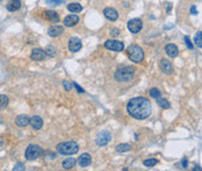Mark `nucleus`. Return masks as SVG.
I'll use <instances>...</instances> for the list:
<instances>
[{
	"label": "nucleus",
	"instance_id": "1",
	"mask_svg": "<svg viewBox=\"0 0 202 171\" xmlns=\"http://www.w3.org/2000/svg\"><path fill=\"white\" fill-rule=\"evenodd\" d=\"M127 111L134 119L144 120L149 118L151 114V104L146 98L136 97L128 101Z\"/></svg>",
	"mask_w": 202,
	"mask_h": 171
},
{
	"label": "nucleus",
	"instance_id": "2",
	"mask_svg": "<svg viewBox=\"0 0 202 171\" xmlns=\"http://www.w3.org/2000/svg\"><path fill=\"white\" fill-rule=\"evenodd\" d=\"M135 69L132 68V66H129V65H127V66H121L120 69H117L116 71H115V79L117 81H120V83H128V81H130L134 78V76H135Z\"/></svg>",
	"mask_w": 202,
	"mask_h": 171
},
{
	"label": "nucleus",
	"instance_id": "3",
	"mask_svg": "<svg viewBox=\"0 0 202 171\" xmlns=\"http://www.w3.org/2000/svg\"><path fill=\"white\" fill-rule=\"evenodd\" d=\"M56 150L61 155H74V154H77L79 151V145L74 141L62 142V143L57 144Z\"/></svg>",
	"mask_w": 202,
	"mask_h": 171
},
{
	"label": "nucleus",
	"instance_id": "4",
	"mask_svg": "<svg viewBox=\"0 0 202 171\" xmlns=\"http://www.w3.org/2000/svg\"><path fill=\"white\" fill-rule=\"evenodd\" d=\"M127 55L129 60L134 63H141L144 60V51L140 45L131 44L127 48Z\"/></svg>",
	"mask_w": 202,
	"mask_h": 171
},
{
	"label": "nucleus",
	"instance_id": "5",
	"mask_svg": "<svg viewBox=\"0 0 202 171\" xmlns=\"http://www.w3.org/2000/svg\"><path fill=\"white\" fill-rule=\"evenodd\" d=\"M42 153H43V150H42V148L40 145H37V144H29L27 147L25 156H26V158L28 161H35V160H37L42 155Z\"/></svg>",
	"mask_w": 202,
	"mask_h": 171
},
{
	"label": "nucleus",
	"instance_id": "6",
	"mask_svg": "<svg viewBox=\"0 0 202 171\" xmlns=\"http://www.w3.org/2000/svg\"><path fill=\"white\" fill-rule=\"evenodd\" d=\"M110 139H112V134L108 130H102V132L98 133L97 137H95V143L99 147H104L110 141Z\"/></svg>",
	"mask_w": 202,
	"mask_h": 171
},
{
	"label": "nucleus",
	"instance_id": "7",
	"mask_svg": "<svg viewBox=\"0 0 202 171\" xmlns=\"http://www.w3.org/2000/svg\"><path fill=\"white\" fill-rule=\"evenodd\" d=\"M127 28L129 29V32L132 33V34H137L140 33L143 28V22H142L141 19H131L128 25H127Z\"/></svg>",
	"mask_w": 202,
	"mask_h": 171
},
{
	"label": "nucleus",
	"instance_id": "8",
	"mask_svg": "<svg viewBox=\"0 0 202 171\" xmlns=\"http://www.w3.org/2000/svg\"><path fill=\"white\" fill-rule=\"evenodd\" d=\"M105 48L113 51H122L124 49V44L123 42H120L117 40H107L105 42Z\"/></svg>",
	"mask_w": 202,
	"mask_h": 171
},
{
	"label": "nucleus",
	"instance_id": "9",
	"mask_svg": "<svg viewBox=\"0 0 202 171\" xmlns=\"http://www.w3.org/2000/svg\"><path fill=\"white\" fill-rule=\"evenodd\" d=\"M83 47V43L80 41V38L78 37H71L70 41H69V50L71 53H77Z\"/></svg>",
	"mask_w": 202,
	"mask_h": 171
},
{
	"label": "nucleus",
	"instance_id": "10",
	"mask_svg": "<svg viewBox=\"0 0 202 171\" xmlns=\"http://www.w3.org/2000/svg\"><path fill=\"white\" fill-rule=\"evenodd\" d=\"M159 68H160V70L164 72L165 75H171V73L173 72V65H172V63H171L170 61H167L166 58L160 60Z\"/></svg>",
	"mask_w": 202,
	"mask_h": 171
},
{
	"label": "nucleus",
	"instance_id": "11",
	"mask_svg": "<svg viewBox=\"0 0 202 171\" xmlns=\"http://www.w3.org/2000/svg\"><path fill=\"white\" fill-rule=\"evenodd\" d=\"M45 51H44L43 49H40V48H35V49H33V51H32V54H30V58L33 60V61H36V62H38V61H43L44 58H45Z\"/></svg>",
	"mask_w": 202,
	"mask_h": 171
},
{
	"label": "nucleus",
	"instance_id": "12",
	"mask_svg": "<svg viewBox=\"0 0 202 171\" xmlns=\"http://www.w3.org/2000/svg\"><path fill=\"white\" fill-rule=\"evenodd\" d=\"M78 22H79V17L76 15V14H71V15L65 17L64 21H63V23H64L65 27H73V26H76Z\"/></svg>",
	"mask_w": 202,
	"mask_h": 171
},
{
	"label": "nucleus",
	"instance_id": "13",
	"mask_svg": "<svg viewBox=\"0 0 202 171\" xmlns=\"http://www.w3.org/2000/svg\"><path fill=\"white\" fill-rule=\"evenodd\" d=\"M104 15H105L106 18H107V20H109V21H116L117 18H119L117 11L112 8V7H107V8L104 9Z\"/></svg>",
	"mask_w": 202,
	"mask_h": 171
},
{
	"label": "nucleus",
	"instance_id": "14",
	"mask_svg": "<svg viewBox=\"0 0 202 171\" xmlns=\"http://www.w3.org/2000/svg\"><path fill=\"white\" fill-rule=\"evenodd\" d=\"M77 163L79 164L80 166H83V168H86V166H88V165L92 163V157H91V155H89V154H87V153L83 154V155H80L79 157H78Z\"/></svg>",
	"mask_w": 202,
	"mask_h": 171
},
{
	"label": "nucleus",
	"instance_id": "15",
	"mask_svg": "<svg viewBox=\"0 0 202 171\" xmlns=\"http://www.w3.org/2000/svg\"><path fill=\"white\" fill-rule=\"evenodd\" d=\"M165 51H166L167 56L171 57V58H174V57H176L178 54H179L178 47H176L174 43H168V44H166V47H165Z\"/></svg>",
	"mask_w": 202,
	"mask_h": 171
},
{
	"label": "nucleus",
	"instance_id": "16",
	"mask_svg": "<svg viewBox=\"0 0 202 171\" xmlns=\"http://www.w3.org/2000/svg\"><path fill=\"white\" fill-rule=\"evenodd\" d=\"M30 126L33 129H35V130H40L42 126H43V120H42V118L38 117V115H35V117L30 118Z\"/></svg>",
	"mask_w": 202,
	"mask_h": 171
},
{
	"label": "nucleus",
	"instance_id": "17",
	"mask_svg": "<svg viewBox=\"0 0 202 171\" xmlns=\"http://www.w3.org/2000/svg\"><path fill=\"white\" fill-rule=\"evenodd\" d=\"M15 124L19 127H26L30 124V118L26 115V114H20L15 119Z\"/></svg>",
	"mask_w": 202,
	"mask_h": 171
},
{
	"label": "nucleus",
	"instance_id": "18",
	"mask_svg": "<svg viewBox=\"0 0 202 171\" xmlns=\"http://www.w3.org/2000/svg\"><path fill=\"white\" fill-rule=\"evenodd\" d=\"M63 33H64V27L58 26V25H55L53 27H50L49 30H48V34H49V36H51V37H57V36L62 35Z\"/></svg>",
	"mask_w": 202,
	"mask_h": 171
},
{
	"label": "nucleus",
	"instance_id": "19",
	"mask_svg": "<svg viewBox=\"0 0 202 171\" xmlns=\"http://www.w3.org/2000/svg\"><path fill=\"white\" fill-rule=\"evenodd\" d=\"M44 18L49 20V21H51V22H56V23L59 21V15L55 11H45L44 12Z\"/></svg>",
	"mask_w": 202,
	"mask_h": 171
},
{
	"label": "nucleus",
	"instance_id": "20",
	"mask_svg": "<svg viewBox=\"0 0 202 171\" xmlns=\"http://www.w3.org/2000/svg\"><path fill=\"white\" fill-rule=\"evenodd\" d=\"M21 7V1L20 0H11L6 5V8L8 12H15Z\"/></svg>",
	"mask_w": 202,
	"mask_h": 171
},
{
	"label": "nucleus",
	"instance_id": "21",
	"mask_svg": "<svg viewBox=\"0 0 202 171\" xmlns=\"http://www.w3.org/2000/svg\"><path fill=\"white\" fill-rule=\"evenodd\" d=\"M76 163H77V161H76L74 158L69 157V158H66V160L63 161L62 166H63V169H65V170H70V169H72V168L76 166Z\"/></svg>",
	"mask_w": 202,
	"mask_h": 171
},
{
	"label": "nucleus",
	"instance_id": "22",
	"mask_svg": "<svg viewBox=\"0 0 202 171\" xmlns=\"http://www.w3.org/2000/svg\"><path fill=\"white\" fill-rule=\"evenodd\" d=\"M68 9L72 12V13H79L83 11V6L78 4V2H72V4H69L68 5Z\"/></svg>",
	"mask_w": 202,
	"mask_h": 171
},
{
	"label": "nucleus",
	"instance_id": "23",
	"mask_svg": "<svg viewBox=\"0 0 202 171\" xmlns=\"http://www.w3.org/2000/svg\"><path fill=\"white\" fill-rule=\"evenodd\" d=\"M130 149H131V145L128 143H121L116 147L117 153H125V151H129Z\"/></svg>",
	"mask_w": 202,
	"mask_h": 171
},
{
	"label": "nucleus",
	"instance_id": "24",
	"mask_svg": "<svg viewBox=\"0 0 202 171\" xmlns=\"http://www.w3.org/2000/svg\"><path fill=\"white\" fill-rule=\"evenodd\" d=\"M44 51H45V54L48 55L49 57H55V56L57 55V49L55 48V45H51V44L48 45Z\"/></svg>",
	"mask_w": 202,
	"mask_h": 171
},
{
	"label": "nucleus",
	"instance_id": "25",
	"mask_svg": "<svg viewBox=\"0 0 202 171\" xmlns=\"http://www.w3.org/2000/svg\"><path fill=\"white\" fill-rule=\"evenodd\" d=\"M8 102H9V99L7 96H5V94H0V111L7 107Z\"/></svg>",
	"mask_w": 202,
	"mask_h": 171
},
{
	"label": "nucleus",
	"instance_id": "26",
	"mask_svg": "<svg viewBox=\"0 0 202 171\" xmlns=\"http://www.w3.org/2000/svg\"><path fill=\"white\" fill-rule=\"evenodd\" d=\"M156 100H157V105H158L159 107L170 108V106H171V105H170V102H168L166 99H164V98H160V97H159V98H157Z\"/></svg>",
	"mask_w": 202,
	"mask_h": 171
},
{
	"label": "nucleus",
	"instance_id": "27",
	"mask_svg": "<svg viewBox=\"0 0 202 171\" xmlns=\"http://www.w3.org/2000/svg\"><path fill=\"white\" fill-rule=\"evenodd\" d=\"M194 44L202 48V32H197L194 36Z\"/></svg>",
	"mask_w": 202,
	"mask_h": 171
},
{
	"label": "nucleus",
	"instance_id": "28",
	"mask_svg": "<svg viewBox=\"0 0 202 171\" xmlns=\"http://www.w3.org/2000/svg\"><path fill=\"white\" fill-rule=\"evenodd\" d=\"M157 163H158V161H157L156 158H149V160H145V161L143 162V164H144V166L152 168V166H155Z\"/></svg>",
	"mask_w": 202,
	"mask_h": 171
},
{
	"label": "nucleus",
	"instance_id": "29",
	"mask_svg": "<svg viewBox=\"0 0 202 171\" xmlns=\"http://www.w3.org/2000/svg\"><path fill=\"white\" fill-rule=\"evenodd\" d=\"M150 97L151 98H153V99H157V98H159L160 97V91L158 90V89H151L149 92Z\"/></svg>",
	"mask_w": 202,
	"mask_h": 171
},
{
	"label": "nucleus",
	"instance_id": "30",
	"mask_svg": "<svg viewBox=\"0 0 202 171\" xmlns=\"http://www.w3.org/2000/svg\"><path fill=\"white\" fill-rule=\"evenodd\" d=\"M47 4L51 5V6H56V5H61L64 2V0H45Z\"/></svg>",
	"mask_w": 202,
	"mask_h": 171
},
{
	"label": "nucleus",
	"instance_id": "31",
	"mask_svg": "<svg viewBox=\"0 0 202 171\" xmlns=\"http://www.w3.org/2000/svg\"><path fill=\"white\" fill-rule=\"evenodd\" d=\"M13 170L14 171H18V170H21V171H23V170H26V168H25V164L23 163H18L14 168H13Z\"/></svg>",
	"mask_w": 202,
	"mask_h": 171
},
{
	"label": "nucleus",
	"instance_id": "32",
	"mask_svg": "<svg viewBox=\"0 0 202 171\" xmlns=\"http://www.w3.org/2000/svg\"><path fill=\"white\" fill-rule=\"evenodd\" d=\"M184 41L186 42V44H187V47H188V49H193L194 44L192 43V42H191V40H189V37H188V36H185Z\"/></svg>",
	"mask_w": 202,
	"mask_h": 171
},
{
	"label": "nucleus",
	"instance_id": "33",
	"mask_svg": "<svg viewBox=\"0 0 202 171\" xmlns=\"http://www.w3.org/2000/svg\"><path fill=\"white\" fill-rule=\"evenodd\" d=\"M63 86H64V89L66 91H70L71 89H72V83H70V81H63Z\"/></svg>",
	"mask_w": 202,
	"mask_h": 171
},
{
	"label": "nucleus",
	"instance_id": "34",
	"mask_svg": "<svg viewBox=\"0 0 202 171\" xmlns=\"http://www.w3.org/2000/svg\"><path fill=\"white\" fill-rule=\"evenodd\" d=\"M119 34H120V30H119L117 28L113 27L110 29V36H117Z\"/></svg>",
	"mask_w": 202,
	"mask_h": 171
},
{
	"label": "nucleus",
	"instance_id": "35",
	"mask_svg": "<svg viewBox=\"0 0 202 171\" xmlns=\"http://www.w3.org/2000/svg\"><path fill=\"white\" fill-rule=\"evenodd\" d=\"M72 85L76 87V90H77V92H78V93H84V92H85V91H84V89H81V87H80L77 83H72Z\"/></svg>",
	"mask_w": 202,
	"mask_h": 171
},
{
	"label": "nucleus",
	"instance_id": "36",
	"mask_svg": "<svg viewBox=\"0 0 202 171\" xmlns=\"http://www.w3.org/2000/svg\"><path fill=\"white\" fill-rule=\"evenodd\" d=\"M181 165H182V168H187V165H188V161H187V158H182V161H181Z\"/></svg>",
	"mask_w": 202,
	"mask_h": 171
},
{
	"label": "nucleus",
	"instance_id": "37",
	"mask_svg": "<svg viewBox=\"0 0 202 171\" xmlns=\"http://www.w3.org/2000/svg\"><path fill=\"white\" fill-rule=\"evenodd\" d=\"M193 170H196V171H202V168H200V166H195V168H193Z\"/></svg>",
	"mask_w": 202,
	"mask_h": 171
},
{
	"label": "nucleus",
	"instance_id": "38",
	"mask_svg": "<svg viewBox=\"0 0 202 171\" xmlns=\"http://www.w3.org/2000/svg\"><path fill=\"white\" fill-rule=\"evenodd\" d=\"M191 12H192V13H194V14H196V13H197V12H196V9H195V6H193V7H192V11H191Z\"/></svg>",
	"mask_w": 202,
	"mask_h": 171
},
{
	"label": "nucleus",
	"instance_id": "39",
	"mask_svg": "<svg viewBox=\"0 0 202 171\" xmlns=\"http://www.w3.org/2000/svg\"><path fill=\"white\" fill-rule=\"evenodd\" d=\"M2 144H4V141H2V139H1V137H0V147H1V145H2Z\"/></svg>",
	"mask_w": 202,
	"mask_h": 171
},
{
	"label": "nucleus",
	"instance_id": "40",
	"mask_svg": "<svg viewBox=\"0 0 202 171\" xmlns=\"http://www.w3.org/2000/svg\"><path fill=\"white\" fill-rule=\"evenodd\" d=\"M0 1H1V0H0Z\"/></svg>",
	"mask_w": 202,
	"mask_h": 171
}]
</instances>
